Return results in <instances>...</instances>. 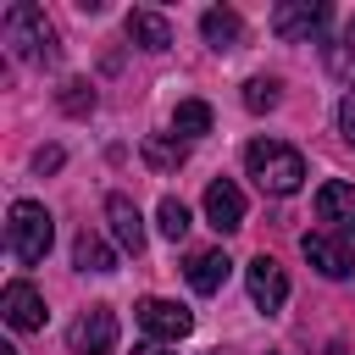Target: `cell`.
<instances>
[{
	"label": "cell",
	"instance_id": "obj_20",
	"mask_svg": "<svg viewBox=\"0 0 355 355\" xmlns=\"http://www.w3.org/2000/svg\"><path fill=\"white\" fill-rule=\"evenodd\" d=\"M155 227H161V233H166V239H172V244H178V239H183V233H189V227H194V222H189V205H183V200H172V194H166V200H161V211H155Z\"/></svg>",
	"mask_w": 355,
	"mask_h": 355
},
{
	"label": "cell",
	"instance_id": "obj_8",
	"mask_svg": "<svg viewBox=\"0 0 355 355\" xmlns=\"http://www.w3.org/2000/svg\"><path fill=\"white\" fill-rule=\"evenodd\" d=\"M0 311H6V322H11L17 333H39L44 316H50V311H44V294H39L33 283H22V277L0 288Z\"/></svg>",
	"mask_w": 355,
	"mask_h": 355
},
{
	"label": "cell",
	"instance_id": "obj_25",
	"mask_svg": "<svg viewBox=\"0 0 355 355\" xmlns=\"http://www.w3.org/2000/svg\"><path fill=\"white\" fill-rule=\"evenodd\" d=\"M133 355H172V344H155V338H144V344H133Z\"/></svg>",
	"mask_w": 355,
	"mask_h": 355
},
{
	"label": "cell",
	"instance_id": "obj_10",
	"mask_svg": "<svg viewBox=\"0 0 355 355\" xmlns=\"http://www.w3.org/2000/svg\"><path fill=\"white\" fill-rule=\"evenodd\" d=\"M244 277H250V300L272 316V311H283V300H288V277H283V266L272 261V255H255L250 266H244Z\"/></svg>",
	"mask_w": 355,
	"mask_h": 355
},
{
	"label": "cell",
	"instance_id": "obj_13",
	"mask_svg": "<svg viewBox=\"0 0 355 355\" xmlns=\"http://www.w3.org/2000/svg\"><path fill=\"white\" fill-rule=\"evenodd\" d=\"M128 39L139 44V50H166L172 44V22L161 17V11H128Z\"/></svg>",
	"mask_w": 355,
	"mask_h": 355
},
{
	"label": "cell",
	"instance_id": "obj_22",
	"mask_svg": "<svg viewBox=\"0 0 355 355\" xmlns=\"http://www.w3.org/2000/svg\"><path fill=\"white\" fill-rule=\"evenodd\" d=\"M244 105L250 111H272L277 105V78H250L244 83Z\"/></svg>",
	"mask_w": 355,
	"mask_h": 355
},
{
	"label": "cell",
	"instance_id": "obj_26",
	"mask_svg": "<svg viewBox=\"0 0 355 355\" xmlns=\"http://www.w3.org/2000/svg\"><path fill=\"white\" fill-rule=\"evenodd\" d=\"M0 355H17V349H11V344H0Z\"/></svg>",
	"mask_w": 355,
	"mask_h": 355
},
{
	"label": "cell",
	"instance_id": "obj_5",
	"mask_svg": "<svg viewBox=\"0 0 355 355\" xmlns=\"http://www.w3.org/2000/svg\"><path fill=\"white\" fill-rule=\"evenodd\" d=\"M300 255H305V261H311V266H316L322 277H333V283L355 272V250H349V244H344L338 233H327V227L305 233V239H300Z\"/></svg>",
	"mask_w": 355,
	"mask_h": 355
},
{
	"label": "cell",
	"instance_id": "obj_7",
	"mask_svg": "<svg viewBox=\"0 0 355 355\" xmlns=\"http://www.w3.org/2000/svg\"><path fill=\"white\" fill-rule=\"evenodd\" d=\"M67 344H72V355H111V349H116V316H111L105 305H89V311L67 327Z\"/></svg>",
	"mask_w": 355,
	"mask_h": 355
},
{
	"label": "cell",
	"instance_id": "obj_24",
	"mask_svg": "<svg viewBox=\"0 0 355 355\" xmlns=\"http://www.w3.org/2000/svg\"><path fill=\"white\" fill-rule=\"evenodd\" d=\"M61 161H67V155H61V144H44V150L33 155V172H55Z\"/></svg>",
	"mask_w": 355,
	"mask_h": 355
},
{
	"label": "cell",
	"instance_id": "obj_14",
	"mask_svg": "<svg viewBox=\"0 0 355 355\" xmlns=\"http://www.w3.org/2000/svg\"><path fill=\"white\" fill-rule=\"evenodd\" d=\"M227 272H233L227 250H200V255L189 261V283H194L200 294H216V288L227 283Z\"/></svg>",
	"mask_w": 355,
	"mask_h": 355
},
{
	"label": "cell",
	"instance_id": "obj_11",
	"mask_svg": "<svg viewBox=\"0 0 355 355\" xmlns=\"http://www.w3.org/2000/svg\"><path fill=\"white\" fill-rule=\"evenodd\" d=\"M205 222H211L216 233H233V227H244V194H239V183L216 178V183L205 189Z\"/></svg>",
	"mask_w": 355,
	"mask_h": 355
},
{
	"label": "cell",
	"instance_id": "obj_4",
	"mask_svg": "<svg viewBox=\"0 0 355 355\" xmlns=\"http://www.w3.org/2000/svg\"><path fill=\"white\" fill-rule=\"evenodd\" d=\"M327 28V0H283L272 11V33L283 44H311Z\"/></svg>",
	"mask_w": 355,
	"mask_h": 355
},
{
	"label": "cell",
	"instance_id": "obj_3",
	"mask_svg": "<svg viewBox=\"0 0 355 355\" xmlns=\"http://www.w3.org/2000/svg\"><path fill=\"white\" fill-rule=\"evenodd\" d=\"M50 239H55L50 211H44L39 200H17L11 216H6V244H11V255H17L22 266H39V261L50 255Z\"/></svg>",
	"mask_w": 355,
	"mask_h": 355
},
{
	"label": "cell",
	"instance_id": "obj_6",
	"mask_svg": "<svg viewBox=\"0 0 355 355\" xmlns=\"http://www.w3.org/2000/svg\"><path fill=\"white\" fill-rule=\"evenodd\" d=\"M133 311H139V327H144L155 344H178V338H189V327H194L189 305H178V300H139Z\"/></svg>",
	"mask_w": 355,
	"mask_h": 355
},
{
	"label": "cell",
	"instance_id": "obj_15",
	"mask_svg": "<svg viewBox=\"0 0 355 355\" xmlns=\"http://www.w3.org/2000/svg\"><path fill=\"white\" fill-rule=\"evenodd\" d=\"M200 33H205V44H211V50H227V44H239L244 22H239V11H227V6H211V11L200 17Z\"/></svg>",
	"mask_w": 355,
	"mask_h": 355
},
{
	"label": "cell",
	"instance_id": "obj_18",
	"mask_svg": "<svg viewBox=\"0 0 355 355\" xmlns=\"http://www.w3.org/2000/svg\"><path fill=\"white\" fill-rule=\"evenodd\" d=\"M327 72L338 78V83H355V17L338 28V39L327 44Z\"/></svg>",
	"mask_w": 355,
	"mask_h": 355
},
{
	"label": "cell",
	"instance_id": "obj_21",
	"mask_svg": "<svg viewBox=\"0 0 355 355\" xmlns=\"http://www.w3.org/2000/svg\"><path fill=\"white\" fill-rule=\"evenodd\" d=\"M61 111H67V116H89V111H94V89H89L83 78L61 83Z\"/></svg>",
	"mask_w": 355,
	"mask_h": 355
},
{
	"label": "cell",
	"instance_id": "obj_2",
	"mask_svg": "<svg viewBox=\"0 0 355 355\" xmlns=\"http://www.w3.org/2000/svg\"><path fill=\"white\" fill-rule=\"evenodd\" d=\"M0 33H6V44H11L22 61H55V28H50V17H44L33 0L6 6Z\"/></svg>",
	"mask_w": 355,
	"mask_h": 355
},
{
	"label": "cell",
	"instance_id": "obj_16",
	"mask_svg": "<svg viewBox=\"0 0 355 355\" xmlns=\"http://www.w3.org/2000/svg\"><path fill=\"white\" fill-rule=\"evenodd\" d=\"M72 261H78V272H116V250L100 239V233H78V244H72Z\"/></svg>",
	"mask_w": 355,
	"mask_h": 355
},
{
	"label": "cell",
	"instance_id": "obj_19",
	"mask_svg": "<svg viewBox=\"0 0 355 355\" xmlns=\"http://www.w3.org/2000/svg\"><path fill=\"white\" fill-rule=\"evenodd\" d=\"M183 155H189V144H183V139H144V161H150L155 172L183 166Z\"/></svg>",
	"mask_w": 355,
	"mask_h": 355
},
{
	"label": "cell",
	"instance_id": "obj_23",
	"mask_svg": "<svg viewBox=\"0 0 355 355\" xmlns=\"http://www.w3.org/2000/svg\"><path fill=\"white\" fill-rule=\"evenodd\" d=\"M338 133H344V139L355 144V89H349V94L338 100Z\"/></svg>",
	"mask_w": 355,
	"mask_h": 355
},
{
	"label": "cell",
	"instance_id": "obj_9",
	"mask_svg": "<svg viewBox=\"0 0 355 355\" xmlns=\"http://www.w3.org/2000/svg\"><path fill=\"white\" fill-rule=\"evenodd\" d=\"M316 222H327V233L349 239L355 233V183H322L316 189Z\"/></svg>",
	"mask_w": 355,
	"mask_h": 355
},
{
	"label": "cell",
	"instance_id": "obj_12",
	"mask_svg": "<svg viewBox=\"0 0 355 355\" xmlns=\"http://www.w3.org/2000/svg\"><path fill=\"white\" fill-rule=\"evenodd\" d=\"M105 222H111V233H116V244L122 250H144V216H139V205L128 200V194H105Z\"/></svg>",
	"mask_w": 355,
	"mask_h": 355
},
{
	"label": "cell",
	"instance_id": "obj_17",
	"mask_svg": "<svg viewBox=\"0 0 355 355\" xmlns=\"http://www.w3.org/2000/svg\"><path fill=\"white\" fill-rule=\"evenodd\" d=\"M200 133H211V105L205 100H178V111H172V139H200Z\"/></svg>",
	"mask_w": 355,
	"mask_h": 355
},
{
	"label": "cell",
	"instance_id": "obj_1",
	"mask_svg": "<svg viewBox=\"0 0 355 355\" xmlns=\"http://www.w3.org/2000/svg\"><path fill=\"white\" fill-rule=\"evenodd\" d=\"M244 166H250V178H255L266 194H294V189L305 183V155H300L294 144H283V139H255V144L244 150Z\"/></svg>",
	"mask_w": 355,
	"mask_h": 355
}]
</instances>
